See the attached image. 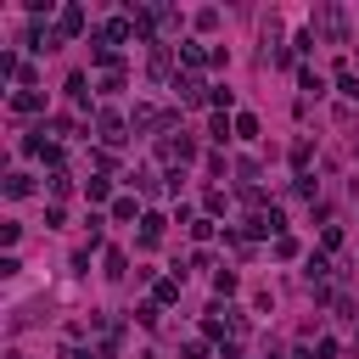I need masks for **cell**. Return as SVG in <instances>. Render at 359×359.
<instances>
[{
    "mask_svg": "<svg viewBox=\"0 0 359 359\" xmlns=\"http://www.w3.org/2000/svg\"><path fill=\"white\" fill-rule=\"evenodd\" d=\"M314 34H320L325 45H353V28H348V11H342V6H320V11H314Z\"/></svg>",
    "mask_w": 359,
    "mask_h": 359,
    "instance_id": "1",
    "label": "cell"
},
{
    "mask_svg": "<svg viewBox=\"0 0 359 359\" xmlns=\"http://www.w3.org/2000/svg\"><path fill=\"white\" fill-rule=\"evenodd\" d=\"M174 118H180V112H168V107H146V101H140L135 118H129V129H135V135H157V129H168Z\"/></svg>",
    "mask_w": 359,
    "mask_h": 359,
    "instance_id": "2",
    "label": "cell"
},
{
    "mask_svg": "<svg viewBox=\"0 0 359 359\" xmlns=\"http://www.w3.org/2000/svg\"><path fill=\"white\" fill-rule=\"evenodd\" d=\"M157 157H163L168 168H185V163L196 157V140H191V135H163V140H157Z\"/></svg>",
    "mask_w": 359,
    "mask_h": 359,
    "instance_id": "3",
    "label": "cell"
},
{
    "mask_svg": "<svg viewBox=\"0 0 359 359\" xmlns=\"http://www.w3.org/2000/svg\"><path fill=\"white\" fill-rule=\"evenodd\" d=\"M84 28H90V17H84V6H79V0H67V6L56 11V39L67 45V39H79Z\"/></svg>",
    "mask_w": 359,
    "mask_h": 359,
    "instance_id": "4",
    "label": "cell"
},
{
    "mask_svg": "<svg viewBox=\"0 0 359 359\" xmlns=\"http://www.w3.org/2000/svg\"><path fill=\"white\" fill-rule=\"evenodd\" d=\"M95 39H107V45H129V39H140V34H135V17L123 11V17H107Z\"/></svg>",
    "mask_w": 359,
    "mask_h": 359,
    "instance_id": "5",
    "label": "cell"
},
{
    "mask_svg": "<svg viewBox=\"0 0 359 359\" xmlns=\"http://www.w3.org/2000/svg\"><path fill=\"white\" fill-rule=\"evenodd\" d=\"M146 73L174 84V73H180V67H174V45H168V39H163V45H151V56H146Z\"/></svg>",
    "mask_w": 359,
    "mask_h": 359,
    "instance_id": "6",
    "label": "cell"
},
{
    "mask_svg": "<svg viewBox=\"0 0 359 359\" xmlns=\"http://www.w3.org/2000/svg\"><path fill=\"white\" fill-rule=\"evenodd\" d=\"M95 135H101V146H123V140H129V118L101 112V118H95Z\"/></svg>",
    "mask_w": 359,
    "mask_h": 359,
    "instance_id": "7",
    "label": "cell"
},
{
    "mask_svg": "<svg viewBox=\"0 0 359 359\" xmlns=\"http://www.w3.org/2000/svg\"><path fill=\"white\" fill-rule=\"evenodd\" d=\"M174 50H180V62H185V73H196V67H208V62H213V45H202V39H180Z\"/></svg>",
    "mask_w": 359,
    "mask_h": 359,
    "instance_id": "8",
    "label": "cell"
},
{
    "mask_svg": "<svg viewBox=\"0 0 359 359\" xmlns=\"http://www.w3.org/2000/svg\"><path fill=\"white\" fill-rule=\"evenodd\" d=\"M174 95H180L185 107H196V101H208V84H202V73H174Z\"/></svg>",
    "mask_w": 359,
    "mask_h": 359,
    "instance_id": "9",
    "label": "cell"
},
{
    "mask_svg": "<svg viewBox=\"0 0 359 359\" xmlns=\"http://www.w3.org/2000/svg\"><path fill=\"white\" fill-rule=\"evenodd\" d=\"M11 112H17V118H39V112H45V95L17 84V90H11Z\"/></svg>",
    "mask_w": 359,
    "mask_h": 359,
    "instance_id": "10",
    "label": "cell"
},
{
    "mask_svg": "<svg viewBox=\"0 0 359 359\" xmlns=\"http://www.w3.org/2000/svg\"><path fill=\"white\" fill-rule=\"evenodd\" d=\"M90 56H95V67H101V73H123V50H118V45L95 39V50H90Z\"/></svg>",
    "mask_w": 359,
    "mask_h": 359,
    "instance_id": "11",
    "label": "cell"
},
{
    "mask_svg": "<svg viewBox=\"0 0 359 359\" xmlns=\"http://www.w3.org/2000/svg\"><path fill=\"white\" fill-rule=\"evenodd\" d=\"M151 303H180V275H163V280H151Z\"/></svg>",
    "mask_w": 359,
    "mask_h": 359,
    "instance_id": "12",
    "label": "cell"
},
{
    "mask_svg": "<svg viewBox=\"0 0 359 359\" xmlns=\"http://www.w3.org/2000/svg\"><path fill=\"white\" fill-rule=\"evenodd\" d=\"M297 90H303V95H314V101H320V95H325V79H320V73H314V67H309V62H303V67H297Z\"/></svg>",
    "mask_w": 359,
    "mask_h": 359,
    "instance_id": "13",
    "label": "cell"
},
{
    "mask_svg": "<svg viewBox=\"0 0 359 359\" xmlns=\"http://www.w3.org/2000/svg\"><path fill=\"white\" fill-rule=\"evenodd\" d=\"M62 90H67V101H73V107H90V79H84V73H67V84H62Z\"/></svg>",
    "mask_w": 359,
    "mask_h": 359,
    "instance_id": "14",
    "label": "cell"
},
{
    "mask_svg": "<svg viewBox=\"0 0 359 359\" xmlns=\"http://www.w3.org/2000/svg\"><path fill=\"white\" fill-rule=\"evenodd\" d=\"M163 224H168L163 213H146V219H140V247H157V241H163Z\"/></svg>",
    "mask_w": 359,
    "mask_h": 359,
    "instance_id": "15",
    "label": "cell"
},
{
    "mask_svg": "<svg viewBox=\"0 0 359 359\" xmlns=\"http://www.w3.org/2000/svg\"><path fill=\"white\" fill-rule=\"evenodd\" d=\"M112 219H118V224H129V219L140 224L146 213H140V202H135V196H118V202H112Z\"/></svg>",
    "mask_w": 359,
    "mask_h": 359,
    "instance_id": "16",
    "label": "cell"
},
{
    "mask_svg": "<svg viewBox=\"0 0 359 359\" xmlns=\"http://www.w3.org/2000/svg\"><path fill=\"white\" fill-rule=\"evenodd\" d=\"M208 107H213V112H230V107H236V90H224V84H208Z\"/></svg>",
    "mask_w": 359,
    "mask_h": 359,
    "instance_id": "17",
    "label": "cell"
},
{
    "mask_svg": "<svg viewBox=\"0 0 359 359\" xmlns=\"http://www.w3.org/2000/svg\"><path fill=\"white\" fill-rule=\"evenodd\" d=\"M45 191H50V202H67V196H73V174H50Z\"/></svg>",
    "mask_w": 359,
    "mask_h": 359,
    "instance_id": "18",
    "label": "cell"
},
{
    "mask_svg": "<svg viewBox=\"0 0 359 359\" xmlns=\"http://www.w3.org/2000/svg\"><path fill=\"white\" fill-rule=\"evenodd\" d=\"M84 196H90V202H107V196H112V180H107V174L84 180Z\"/></svg>",
    "mask_w": 359,
    "mask_h": 359,
    "instance_id": "19",
    "label": "cell"
},
{
    "mask_svg": "<svg viewBox=\"0 0 359 359\" xmlns=\"http://www.w3.org/2000/svg\"><path fill=\"white\" fill-rule=\"evenodd\" d=\"M236 286H241L236 269H213V292H219V297H236Z\"/></svg>",
    "mask_w": 359,
    "mask_h": 359,
    "instance_id": "20",
    "label": "cell"
},
{
    "mask_svg": "<svg viewBox=\"0 0 359 359\" xmlns=\"http://www.w3.org/2000/svg\"><path fill=\"white\" fill-rule=\"evenodd\" d=\"M101 264H107V280H123V269H129V258H123V252H118V247H112V252H107V258H101Z\"/></svg>",
    "mask_w": 359,
    "mask_h": 359,
    "instance_id": "21",
    "label": "cell"
},
{
    "mask_svg": "<svg viewBox=\"0 0 359 359\" xmlns=\"http://www.w3.org/2000/svg\"><path fill=\"white\" fill-rule=\"evenodd\" d=\"M135 320H140L146 331H157V320H163V303H140V309H135Z\"/></svg>",
    "mask_w": 359,
    "mask_h": 359,
    "instance_id": "22",
    "label": "cell"
},
{
    "mask_svg": "<svg viewBox=\"0 0 359 359\" xmlns=\"http://www.w3.org/2000/svg\"><path fill=\"white\" fill-rule=\"evenodd\" d=\"M236 135H241V140H258V118H252V112H236Z\"/></svg>",
    "mask_w": 359,
    "mask_h": 359,
    "instance_id": "23",
    "label": "cell"
},
{
    "mask_svg": "<svg viewBox=\"0 0 359 359\" xmlns=\"http://www.w3.org/2000/svg\"><path fill=\"white\" fill-rule=\"evenodd\" d=\"M28 191H34L28 174H6V196H28Z\"/></svg>",
    "mask_w": 359,
    "mask_h": 359,
    "instance_id": "24",
    "label": "cell"
},
{
    "mask_svg": "<svg viewBox=\"0 0 359 359\" xmlns=\"http://www.w3.org/2000/svg\"><path fill=\"white\" fill-rule=\"evenodd\" d=\"M129 185H135V191H157V168H135Z\"/></svg>",
    "mask_w": 359,
    "mask_h": 359,
    "instance_id": "25",
    "label": "cell"
},
{
    "mask_svg": "<svg viewBox=\"0 0 359 359\" xmlns=\"http://www.w3.org/2000/svg\"><path fill=\"white\" fill-rule=\"evenodd\" d=\"M309 157H314V146H309V140H297V146H292V163H297V174H309Z\"/></svg>",
    "mask_w": 359,
    "mask_h": 359,
    "instance_id": "26",
    "label": "cell"
},
{
    "mask_svg": "<svg viewBox=\"0 0 359 359\" xmlns=\"http://www.w3.org/2000/svg\"><path fill=\"white\" fill-rule=\"evenodd\" d=\"M191 236H196V241H213V236H219V224H213V219H208V213H202V219H196V224H191Z\"/></svg>",
    "mask_w": 359,
    "mask_h": 359,
    "instance_id": "27",
    "label": "cell"
},
{
    "mask_svg": "<svg viewBox=\"0 0 359 359\" xmlns=\"http://www.w3.org/2000/svg\"><path fill=\"white\" fill-rule=\"evenodd\" d=\"M337 353H342L337 337H320V342H314V359H337Z\"/></svg>",
    "mask_w": 359,
    "mask_h": 359,
    "instance_id": "28",
    "label": "cell"
},
{
    "mask_svg": "<svg viewBox=\"0 0 359 359\" xmlns=\"http://www.w3.org/2000/svg\"><path fill=\"white\" fill-rule=\"evenodd\" d=\"M180 359H208V342H196V337H191V342H180Z\"/></svg>",
    "mask_w": 359,
    "mask_h": 359,
    "instance_id": "29",
    "label": "cell"
},
{
    "mask_svg": "<svg viewBox=\"0 0 359 359\" xmlns=\"http://www.w3.org/2000/svg\"><path fill=\"white\" fill-rule=\"evenodd\" d=\"M196 28H202V34H213V28H219V11H213V6H208V11H196Z\"/></svg>",
    "mask_w": 359,
    "mask_h": 359,
    "instance_id": "30",
    "label": "cell"
},
{
    "mask_svg": "<svg viewBox=\"0 0 359 359\" xmlns=\"http://www.w3.org/2000/svg\"><path fill=\"white\" fill-rule=\"evenodd\" d=\"M292 50H297V56H309V50H314V28H303V34L292 39Z\"/></svg>",
    "mask_w": 359,
    "mask_h": 359,
    "instance_id": "31",
    "label": "cell"
},
{
    "mask_svg": "<svg viewBox=\"0 0 359 359\" xmlns=\"http://www.w3.org/2000/svg\"><path fill=\"white\" fill-rule=\"evenodd\" d=\"M320 247H325V252H337V247H342V230H337V224H325V236H320Z\"/></svg>",
    "mask_w": 359,
    "mask_h": 359,
    "instance_id": "32",
    "label": "cell"
},
{
    "mask_svg": "<svg viewBox=\"0 0 359 359\" xmlns=\"http://www.w3.org/2000/svg\"><path fill=\"white\" fill-rule=\"evenodd\" d=\"M219 359H247V353H241V342H219Z\"/></svg>",
    "mask_w": 359,
    "mask_h": 359,
    "instance_id": "33",
    "label": "cell"
},
{
    "mask_svg": "<svg viewBox=\"0 0 359 359\" xmlns=\"http://www.w3.org/2000/svg\"><path fill=\"white\" fill-rule=\"evenodd\" d=\"M73 359H101V353H73Z\"/></svg>",
    "mask_w": 359,
    "mask_h": 359,
    "instance_id": "34",
    "label": "cell"
}]
</instances>
